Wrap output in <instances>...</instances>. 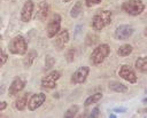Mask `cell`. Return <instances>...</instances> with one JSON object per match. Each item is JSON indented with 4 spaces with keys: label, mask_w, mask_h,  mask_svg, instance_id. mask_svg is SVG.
Instances as JSON below:
<instances>
[{
    "label": "cell",
    "mask_w": 147,
    "mask_h": 118,
    "mask_svg": "<svg viewBox=\"0 0 147 118\" xmlns=\"http://www.w3.org/2000/svg\"><path fill=\"white\" fill-rule=\"evenodd\" d=\"M110 22H111V11L106 9L98 10L92 18V27L95 31H101L105 26L110 24Z\"/></svg>",
    "instance_id": "6da1fadb"
},
{
    "label": "cell",
    "mask_w": 147,
    "mask_h": 118,
    "mask_svg": "<svg viewBox=\"0 0 147 118\" xmlns=\"http://www.w3.org/2000/svg\"><path fill=\"white\" fill-rule=\"evenodd\" d=\"M109 52H110V48H109V46L107 44L99 45L92 52V54L90 56V62L93 65H98V64L102 63L106 60V57L109 55Z\"/></svg>",
    "instance_id": "7a4b0ae2"
},
{
    "label": "cell",
    "mask_w": 147,
    "mask_h": 118,
    "mask_svg": "<svg viewBox=\"0 0 147 118\" xmlns=\"http://www.w3.org/2000/svg\"><path fill=\"white\" fill-rule=\"evenodd\" d=\"M122 10L131 16H137L145 10V5L141 0H125L122 3Z\"/></svg>",
    "instance_id": "3957f363"
},
{
    "label": "cell",
    "mask_w": 147,
    "mask_h": 118,
    "mask_svg": "<svg viewBox=\"0 0 147 118\" xmlns=\"http://www.w3.org/2000/svg\"><path fill=\"white\" fill-rule=\"evenodd\" d=\"M9 52L11 54H18V55H23L26 53L28 49V45L25 39L22 36H16L11 39V41L9 42Z\"/></svg>",
    "instance_id": "277c9868"
},
{
    "label": "cell",
    "mask_w": 147,
    "mask_h": 118,
    "mask_svg": "<svg viewBox=\"0 0 147 118\" xmlns=\"http://www.w3.org/2000/svg\"><path fill=\"white\" fill-rule=\"evenodd\" d=\"M61 27V16L59 14H54L47 24V36L48 38H54Z\"/></svg>",
    "instance_id": "5b68a950"
},
{
    "label": "cell",
    "mask_w": 147,
    "mask_h": 118,
    "mask_svg": "<svg viewBox=\"0 0 147 118\" xmlns=\"http://www.w3.org/2000/svg\"><path fill=\"white\" fill-rule=\"evenodd\" d=\"M61 77V72L60 71H52L48 74H46L45 77H42L41 79V86L44 88H55L56 87V81L60 79Z\"/></svg>",
    "instance_id": "8992f818"
},
{
    "label": "cell",
    "mask_w": 147,
    "mask_h": 118,
    "mask_svg": "<svg viewBox=\"0 0 147 118\" xmlns=\"http://www.w3.org/2000/svg\"><path fill=\"white\" fill-rule=\"evenodd\" d=\"M133 34V27L129 24H122V25H118L114 32V37L117 39V40H124V39H127L130 38L131 36Z\"/></svg>",
    "instance_id": "52a82bcc"
},
{
    "label": "cell",
    "mask_w": 147,
    "mask_h": 118,
    "mask_svg": "<svg viewBox=\"0 0 147 118\" xmlns=\"http://www.w3.org/2000/svg\"><path fill=\"white\" fill-rule=\"evenodd\" d=\"M118 74L121 78H123L124 80L129 81L130 84H136L137 80H138V77L136 74V72L129 66V65H122L118 70Z\"/></svg>",
    "instance_id": "ba28073f"
},
{
    "label": "cell",
    "mask_w": 147,
    "mask_h": 118,
    "mask_svg": "<svg viewBox=\"0 0 147 118\" xmlns=\"http://www.w3.org/2000/svg\"><path fill=\"white\" fill-rule=\"evenodd\" d=\"M45 100H46L45 93H37L31 95V97L28 100V109L30 111H34L45 102Z\"/></svg>",
    "instance_id": "9c48e42d"
},
{
    "label": "cell",
    "mask_w": 147,
    "mask_h": 118,
    "mask_svg": "<svg viewBox=\"0 0 147 118\" xmlns=\"http://www.w3.org/2000/svg\"><path fill=\"white\" fill-rule=\"evenodd\" d=\"M90 72V68L88 66H80L78 68L71 76V82L72 84H83Z\"/></svg>",
    "instance_id": "30bf717a"
},
{
    "label": "cell",
    "mask_w": 147,
    "mask_h": 118,
    "mask_svg": "<svg viewBox=\"0 0 147 118\" xmlns=\"http://www.w3.org/2000/svg\"><path fill=\"white\" fill-rule=\"evenodd\" d=\"M33 8H34V3L32 0H28L24 2L22 10H21V19L24 23H28L31 19L32 13H33Z\"/></svg>",
    "instance_id": "8fae6325"
},
{
    "label": "cell",
    "mask_w": 147,
    "mask_h": 118,
    "mask_svg": "<svg viewBox=\"0 0 147 118\" xmlns=\"http://www.w3.org/2000/svg\"><path fill=\"white\" fill-rule=\"evenodd\" d=\"M68 41H69V32H68V30L64 29V30L57 32V34L55 36L54 46H55L59 50H61V49H63L64 45H65Z\"/></svg>",
    "instance_id": "7c38bea8"
},
{
    "label": "cell",
    "mask_w": 147,
    "mask_h": 118,
    "mask_svg": "<svg viewBox=\"0 0 147 118\" xmlns=\"http://www.w3.org/2000/svg\"><path fill=\"white\" fill-rule=\"evenodd\" d=\"M24 86H25V81L22 78H18V77L15 78L9 86V95H15L16 93L21 92L24 88Z\"/></svg>",
    "instance_id": "4fadbf2b"
},
{
    "label": "cell",
    "mask_w": 147,
    "mask_h": 118,
    "mask_svg": "<svg viewBox=\"0 0 147 118\" xmlns=\"http://www.w3.org/2000/svg\"><path fill=\"white\" fill-rule=\"evenodd\" d=\"M48 10H49V6L46 1H41L39 5H38V8H37V13H36V17L40 21H45L47 15H48Z\"/></svg>",
    "instance_id": "5bb4252c"
},
{
    "label": "cell",
    "mask_w": 147,
    "mask_h": 118,
    "mask_svg": "<svg viewBox=\"0 0 147 118\" xmlns=\"http://www.w3.org/2000/svg\"><path fill=\"white\" fill-rule=\"evenodd\" d=\"M28 97H29V93H24L21 96H18V99L16 100V103H15V107L17 110L23 111L25 109V107L28 105Z\"/></svg>",
    "instance_id": "9a60e30c"
},
{
    "label": "cell",
    "mask_w": 147,
    "mask_h": 118,
    "mask_svg": "<svg viewBox=\"0 0 147 118\" xmlns=\"http://www.w3.org/2000/svg\"><path fill=\"white\" fill-rule=\"evenodd\" d=\"M108 87H109L111 91L117 92V93H125V92L127 91V87H126L125 85L118 82V81H111V82H109Z\"/></svg>",
    "instance_id": "2e32d148"
},
{
    "label": "cell",
    "mask_w": 147,
    "mask_h": 118,
    "mask_svg": "<svg viewBox=\"0 0 147 118\" xmlns=\"http://www.w3.org/2000/svg\"><path fill=\"white\" fill-rule=\"evenodd\" d=\"M37 52L36 50H30L28 54H26V56L24 57V60H23V64H24V66L25 68H29V66H31L32 65V63H33V61H34V58L37 57Z\"/></svg>",
    "instance_id": "e0dca14e"
},
{
    "label": "cell",
    "mask_w": 147,
    "mask_h": 118,
    "mask_svg": "<svg viewBox=\"0 0 147 118\" xmlns=\"http://www.w3.org/2000/svg\"><path fill=\"white\" fill-rule=\"evenodd\" d=\"M132 46L131 45H129V44H125V45H122V46H119V48L117 49V54L119 55V56H122V57H125V56H127V55H130L131 53H132Z\"/></svg>",
    "instance_id": "ac0fdd59"
},
{
    "label": "cell",
    "mask_w": 147,
    "mask_h": 118,
    "mask_svg": "<svg viewBox=\"0 0 147 118\" xmlns=\"http://www.w3.org/2000/svg\"><path fill=\"white\" fill-rule=\"evenodd\" d=\"M101 97H102V93H94V94H92V95H90L86 100H85V107H88V105H91L92 103H96V102H99L100 100H101Z\"/></svg>",
    "instance_id": "d6986e66"
},
{
    "label": "cell",
    "mask_w": 147,
    "mask_h": 118,
    "mask_svg": "<svg viewBox=\"0 0 147 118\" xmlns=\"http://www.w3.org/2000/svg\"><path fill=\"white\" fill-rule=\"evenodd\" d=\"M136 68L140 72H146L147 71V58L146 57H139L136 61Z\"/></svg>",
    "instance_id": "ffe728a7"
},
{
    "label": "cell",
    "mask_w": 147,
    "mask_h": 118,
    "mask_svg": "<svg viewBox=\"0 0 147 118\" xmlns=\"http://www.w3.org/2000/svg\"><path fill=\"white\" fill-rule=\"evenodd\" d=\"M82 10H83V8H82V2H80V1H77V2L72 6V8H71V10H70V16H71L72 18H76V17L82 13Z\"/></svg>",
    "instance_id": "44dd1931"
},
{
    "label": "cell",
    "mask_w": 147,
    "mask_h": 118,
    "mask_svg": "<svg viewBox=\"0 0 147 118\" xmlns=\"http://www.w3.org/2000/svg\"><path fill=\"white\" fill-rule=\"evenodd\" d=\"M77 111H78V105H76V104H75V105H71V107L64 112L63 117H64V118H72V117L76 116Z\"/></svg>",
    "instance_id": "7402d4cb"
},
{
    "label": "cell",
    "mask_w": 147,
    "mask_h": 118,
    "mask_svg": "<svg viewBox=\"0 0 147 118\" xmlns=\"http://www.w3.org/2000/svg\"><path fill=\"white\" fill-rule=\"evenodd\" d=\"M54 63H55V58H54L53 56H51V55H47L46 58H45V69H46V70L51 69Z\"/></svg>",
    "instance_id": "603a6c76"
},
{
    "label": "cell",
    "mask_w": 147,
    "mask_h": 118,
    "mask_svg": "<svg viewBox=\"0 0 147 118\" xmlns=\"http://www.w3.org/2000/svg\"><path fill=\"white\" fill-rule=\"evenodd\" d=\"M74 57H75V49L74 48H69L67 54H65V58H67L68 62H72Z\"/></svg>",
    "instance_id": "cb8c5ba5"
},
{
    "label": "cell",
    "mask_w": 147,
    "mask_h": 118,
    "mask_svg": "<svg viewBox=\"0 0 147 118\" xmlns=\"http://www.w3.org/2000/svg\"><path fill=\"white\" fill-rule=\"evenodd\" d=\"M7 60H8L7 54L3 52V49H1V48H0V66H2V65L7 62Z\"/></svg>",
    "instance_id": "d4e9b609"
},
{
    "label": "cell",
    "mask_w": 147,
    "mask_h": 118,
    "mask_svg": "<svg viewBox=\"0 0 147 118\" xmlns=\"http://www.w3.org/2000/svg\"><path fill=\"white\" fill-rule=\"evenodd\" d=\"M101 0H85V5L87 7H92V6H95L98 3H100Z\"/></svg>",
    "instance_id": "484cf974"
},
{
    "label": "cell",
    "mask_w": 147,
    "mask_h": 118,
    "mask_svg": "<svg viewBox=\"0 0 147 118\" xmlns=\"http://www.w3.org/2000/svg\"><path fill=\"white\" fill-rule=\"evenodd\" d=\"M82 31H83V25H82V24H78V25H76V27H75V33H74V37H75V38H77Z\"/></svg>",
    "instance_id": "4316f807"
},
{
    "label": "cell",
    "mask_w": 147,
    "mask_h": 118,
    "mask_svg": "<svg viewBox=\"0 0 147 118\" xmlns=\"http://www.w3.org/2000/svg\"><path fill=\"white\" fill-rule=\"evenodd\" d=\"M98 41V37L96 36H93V39H91V36L88 34L87 36V41H86V44L90 46V45H94L95 42Z\"/></svg>",
    "instance_id": "83f0119b"
},
{
    "label": "cell",
    "mask_w": 147,
    "mask_h": 118,
    "mask_svg": "<svg viewBox=\"0 0 147 118\" xmlns=\"http://www.w3.org/2000/svg\"><path fill=\"white\" fill-rule=\"evenodd\" d=\"M88 116H90L91 118H95V117H98V116H99V108H98V107H95V108L92 110V112H91Z\"/></svg>",
    "instance_id": "f1b7e54d"
},
{
    "label": "cell",
    "mask_w": 147,
    "mask_h": 118,
    "mask_svg": "<svg viewBox=\"0 0 147 118\" xmlns=\"http://www.w3.org/2000/svg\"><path fill=\"white\" fill-rule=\"evenodd\" d=\"M7 108V102H5V101H0V111H2L3 109H6Z\"/></svg>",
    "instance_id": "f546056e"
},
{
    "label": "cell",
    "mask_w": 147,
    "mask_h": 118,
    "mask_svg": "<svg viewBox=\"0 0 147 118\" xmlns=\"http://www.w3.org/2000/svg\"><path fill=\"white\" fill-rule=\"evenodd\" d=\"M113 111L114 112H125V108H115Z\"/></svg>",
    "instance_id": "4dcf8cb0"
},
{
    "label": "cell",
    "mask_w": 147,
    "mask_h": 118,
    "mask_svg": "<svg viewBox=\"0 0 147 118\" xmlns=\"http://www.w3.org/2000/svg\"><path fill=\"white\" fill-rule=\"evenodd\" d=\"M3 89H5V86H3V85H2V86H1V87H0V95H1V94H2V93H3Z\"/></svg>",
    "instance_id": "1f68e13d"
},
{
    "label": "cell",
    "mask_w": 147,
    "mask_h": 118,
    "mask_svg": "<svg viewBox=\"0 0 147 118\" xmlns=\"http://www.w3.org/2000/svg\"><path fill=\"white\" fill-rule=\"evenodd\" d=\"M109 117H110V118H114V117H115V115H114V113H110V115H109Z\"/></svg>",
    "instance_id": "d6a6232c"
},
{
    "label": "cell",
    "mask_w": 147,
    "mask_h": 118,
    "mask_svg": "<svg viewBox=\"0 0 147 118\" xmlns=\"http://www.w3.org/2000/svg\"><path fill=\"white\" fill-rule=\"evenodd\" d=\"M63 2H69V1H71V0H62Z\"/></svg>",
    "instance_id": "836d02e7"
}]
</instances>
